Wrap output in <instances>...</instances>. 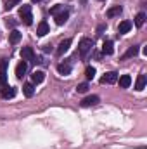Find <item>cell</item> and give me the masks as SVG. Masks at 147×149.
I'll return each mask as SVG.
<instances>
[{"label":"cell","mask_w":147,"mask_h":149,"mask_svg":"<svg viewBox=\"0 0 147 149\" xmlns=\"http://www.w3.org/2000/svg\"><path fill=\"white\" fill-rule=\"evenodd\" d=\"M85 76H87V80H94V76H95V68L87 66V70H85Z\"/></svg>","instance_id":"obj_23"},{"label":"cell","mask_w":147,"mask_h":149,"mask_svg":"<svg viewBox=\"0 0 147 149\" xmlns=\"http://www.w3.org/2000/svg\"><path fill=\"white\" fill-rule=\"evenodd\" d=\"M139 54V45H132L126 52H125V56H123V59H128V57H135Z\"/></svg>","instance_id":"obj_18"},{"label":"cell","mask_w":147,"mask_h":149,"mask_svg":"<svg viewBox=\"0 0 147 149\" xmlns=\"http://www.w3.org/2000/svg\"><path fill=\"white\" fill-rule=\"evenodd\" d=\"M5 83H7V73L0 71V85H5Z\"/></svg>","instance_id":"obj_26"},{"label":"cell","mask_w":147,"mask_h":149,"mask_svg":"<svg viewBox=\"0 0 147 149\" xmlns=\"http://www.w3.org/2000/svg\"><path fill=\"white\" fill-rule=\"evenodd\" d=\"M31 2H40V0H31Z\"/></svg>","instance_id":"obj_31"},{"label":"cell","mask_w":147,"mask_h":149,"mask_svg":"<svg viewBox=\"0 0 147 149\" xmlns=\"http://www.w3.org/2000/svg\"><path fill=\"white\" fill-rule=\"evenodd\" d=\"M57 71H59L61 74H64V76H68V74L71 73V63H69V61L61 63V64L57 66Z\"/></svg>","instance_id":"obj_11"},{"label":"cell","mask_w":147,"mask_h":149,"mask_svg":"<svg viewBox=\"0 0 147 149\" xmlns=\"http://www.w3.org/2000/svg\"><path fill=\"white\" fill-rule=\"evenodd\" d=\"M80 2H81V3H87V0H80Z\"/></svg>","instance_id":"obj_30"},{"label":"cell","mask_w":147,"mask_h":149,"mask_svg":"<svg viewBox=\"0 0 147 149\" xmlns=\"http://www.w3.org/2000/svg\"><path fill=\"white\" fill-rule=\"evenodd\" d=\"M19 16H21L23 23H24L26 26H31V24H33V14H31V5H26V3H23V5L19 7Z\"/></svg>","instance_id":"obj_1"},{"label":"cell","mask_w":147,"mask_h":149,"mask_svg":"<svg viewBox=\"0 0 147 149\" xmlns=\"http://www.w3.org/2000/svg\"><path fill=\"white\" fill-rule=\"evenodd\" d=\"M144 23H146V12H139V14L135 16V26H137V28H142Z\"/></svg>","instance_id":"obj_19"},{"label":"cell","mask_w":147,"mask_h":149,"mask_svg":"<svg viewBox=\"0 0 147 149\" xmlns=\"http://www.w3.org/2000/svg\"><path fill=\"white\" fill-rule=\"evenodd\" d=\"M102 52H104L106 56H111V54L114 52V45H112L111 40H106V42L102 43Z\"/></svg>","instance_id":"obj_17"},{"label":"cell","mask_w":147,"mask_h":149,"mask_svg":"<svg viewBox=\"0 0 147 149\" xmlns=\"http://www.w3.org/2000/svg\"><path fill=\"white\" fill-rule=\"evenodd\" d=\"M49 33V24H47V21H40L38 23V28H37V35L38 37H45Z\"/></svg>","instance_id":"obj_13"},{"label":"cell","mask_w":147,"mask_h":149,"mask_svg":"<svg viewBox=\"0 0 147 149\" xmlns=\"http://www.w3.org/2000/svg\"><path fill=\"white\" fill-rule=\"evenodd\" d=\"M5 23H7V26H10V28H12V26H16V19H14V17H7V21H5Z\"/></svg>","instance_id":"obj_28"},{"label":"cell","mask_w":147,"mask_h":149,"mask_svg":"<svg viewBox=\"0 0 147 149\" xmlns=\"http://www.w3.org/2000/svg\"><path fill=\"white\" fill-rule=\"evenodd\" d=\"M118 81V73L116 71H109V73H106L102 78H101V83H107V85H111V83H116Z\"/></svg>","instance_id":"obj_4"},{"label":"cell","mask_w":147,"mask_h":149,"mask_svg":"<svg viewBox=\"0 0 147 149\" xmlns=\"http://www.w3.org/2000/svg\"><path fill=\"white\" fill-rule=\"evenodd\" d=\"M43 80H45V73H43V71H33V74H31V83H33V85L42 83Z\"/></svg>","instance_id":"obj_14"},{"label":"cell","mask_w":147,"mask_h":149,"mask_svg":"<svg viewBox=\"0 0 147 149\" xmlns=\"http://www.w3.org/2000/svg\"><path fill=\"white\" fill-rule=\"evenodd\" d=\"M69 47H71V38H66V40H62L61 43H59V47H57V56H62L64 52H68L69 50Z\"/></svg>","instance_id":"obj_7"},{"label":"cell","mask_w":147,"mask_h":149,"mask_svg":"<svg viewBox=\"0 0 147 149\" xmlns=\"http://www.w3.org/2000/svg\"><path fill=\"white\" fill-rule=\"evenodd\" d=\"M23 92H24V95H26V97H31V95L35 94V85H33V83H24Z\"/></svg>","instance_id":"obj_20"},{"label":"cell","mask_w":147,"mask_h":149,"mask_svg":"<svg viewBox=\"0 0 147 149\" xmlns=\"http://www.w3.org/2000/svg\"><path fill=\"white\" fill-rule=\"evenodd\" d=\"M92 47H94V40H92V38H81L80 43H78V52H80V56L85 57V56L92 50Z\"/></svg>","instance_id":"obj_2"},{"label":"cell","mask_w":147,"mask_h":149,"mask_svg":"<svg viewBox=\"0 0 147 149\" xmlns=\"http://www.w3.org/2000/svg\"><path fill=\"white\" fill-rule=\"evenodd\" d=\"M26 70H28V63H26V61H21V63L16 66V76H17V78H23L24 73H26Z\"/></svg>","instance_id":"obj_12"},{"label":"cell","mask_w":147,"mask_h":149,"mask_svg":"<svg viewBox=\"0 0 147 149\" xmlns=\"http://www.w3.org/2000/svg\"><path fill=\"white\" fill-rule=\"evenodd\" d=\"M121 12H123V7H121V5H114V7L107 9L106 16H107V17H114V16H119Z\"/></svg>","instance_id":"obj_16"},{"label":"cell","mask_w":147,"mask_h":149,"mask_svg":"<svg viewBox=\"0 0 147 149\" xmlns=\"http://www.w3.org/2000/svg\"><path fill=\"white\" fill-rule=\"evenodd\" d=\"M146 85H147V76L146 74H139L137 76V81H135V90H144L146 88Z\"/></svg>","instance_id":"obj_10"},{"label":"cell","mask_w":147,"mask_h":149,"mask_svg":"<svg viewBox=\"0 0 147 149\" xmlns=\"http://www.w3.org/2000/svg\"><path fill=\"white\" fill-rule=\"evenodd\" d=\"M7 64H9V61L7 59H2L0 61V71H5L7 70Z\"/></svg>","instance_id":"obj_27"},{"label":"cell","mask_w":147,"mask_h":149,"mask_svg":"<svg viewBox=\"0 0 147 149\" xmlns=\"http://www.w3.org/2000/svg\"><path fill=\"white\" fill-rule=\"evenodd\" d=\"M61 10H64V5H62V3H55L54 7H50V14H52V16L59 14Z\"/></svg>","instance_id":"obj_22"},{"label":"cell","mask_w":147,"mask_h":149,"mask_svg":"<svg viewBox=\"0 0 147 149\" xmlns=\"http://www.w3.org/2000/svg\"><path fill=\"white\" fill-rule=\"evenodd\" d=\"M21 57H23V61H35V50L31 49V47H23L21 49Z\"/></svg>","instance_id":"obj_3"},{"label":"cell","mask_w":147,"mask_h":149,"mask_svg":"<svg viewBox=\"0 0 147 149\" xmlns=\"http://www.w3.org/2000/svg\"><path fill=\"white\" fill-rule=\"evenodd\" d=\"M95 104H99V97L97 95H88V97H85L81 101V106L83 108H90V106H95Z\"/></svg>","instance_id":"obj_9"},{"label":"cell","mask_w":147,"mask_h":149,"mask_svg":"<svg viewBox=\"0 0 147 149\" xmlns=\"http://www.w3.org/2000/svg\"><path fill=\"white\" fill-rule=\"evenodd\" d=\"M132 85V76L130 74H121L119 76V87L121 88H128Z\"/></svg>","instance_id":"obj_15"},{"label":"cell","mask_w":147,"mask_h":149,"mask_svg":"<svg viewBox=\"0 0 147 149\" xmlns=\"http://www.w3.org/2000/svg\"><path fill=\"white\" fill-rule=\"evenodd\" d=\"M16 3H19V0H5V9L9 10V9H12Z\"/></svg>","instance_id":"obj_25"},{"label":"cell","mask_w":147,"mask_h":149,"mask_svg":"<svg viewBox=\"0 0 147 149\" xmlns=\"http://www.w3.org/2000/svg\"><path fill=\"white\" fill-rule=\"evenodd\" d=\"M104 30H106V24H101V26H99V30H97V31H99V35H102V31H104Z\"/></svg>","instance_id":"obj_29"},{"label":"cell","mask_w":147,"mask_h":149,"mask_svg":"<svg viewBox=\"0 0 147 149\" xmlns=\"http://www.w3.org/2000/svg\"><path fill=\"white\" fill-rule=\"evenodd\" d=\"M54 17H55V24L62 26V24H64V23L69 19V10H66V9H64V10H61L59 14H55Z\"/></svg>","instance_id":"obj_5"},{"label":"cell","mask_w":147,"mask_h":149,"mask_svg":"<svg viewBox=\"0 0 147 149\" xmlns=\"http://www.w3.org/2000/svg\"><path fill=\"white\" fill-rule=\"evenodd\" d=\"M132 21H121L119 24H118V33L119 35H125V33H128L130 30H132Z\"/></svg>","instance_id":"obj_8"},{"label":"cell","mask_w":147,"mask_h":149,"mask_svg":"<svg viewBox=\"0 0 147 149\" xmlns=\"http://www.w3.org/2000/svg\"><path fill=\"white\" fill-rule=\"evenodd\" d=\"M76 90H78L80 94H85V92L88 90V83H80V85L76 87Z\"/></svg>","instance_id":"obj_24"},{"label":"cell","mask_w":147,"mask_h":149,"mask_svg":"<svg viewBox=\"0 0 147 149\" xmlns=\"http://www.w3.org/2000/svg\"><path fill=\"white\" fill-rule=\"evenodd\" d=\"M0 95H2L3 99H12V97L16 95V88H14V87H7V85H2Z\"/></svg>","instance_id":"obj_6"},{"label":"cell","mask_w":147,"mask_h":149,"mask_svg":"<svg viewBox=\"0 0 147 149\" xmlns=\"http://www.w3.org/2000/svg\"><path fill=\"white\" fill-rule=\"evenodd\" d=\"M19 40H21V33H19L17 30H12V31H10V35H9V42H10L12 45H16Z\"/></svg>","instance_id":"obj_21"}]
</instances>
